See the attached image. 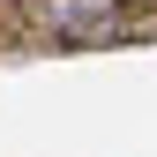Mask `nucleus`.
<instances>
[{
    "instance_id": "obj_1",
    "label": "nucleus",
    "mask_w": 157,
    "mask_h": 157,
    "mask_svg": "<svg viewBox=\"0 0 157 157\" xmlns=\"http://www.w3.org/2000/svg\"><path fill=\"white\" fill-rule=\"evenodd\" d=\"M37 23H52V37H105L120 30V0H30Z\"/></svg>"
}]
</instances>
